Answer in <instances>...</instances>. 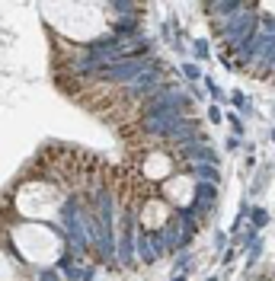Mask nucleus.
<instances>
[{
  "label": "nucleus",
  "instance_id": "nucleus-2",
  "mask_svg": "<svg viewBox=\"0 0 275 281\" xmlns=\"http://www.w3.org/2000/svg\"><path fill=\"white\" fill-rule=\"evenodd\" d=\"M170 217H173V211L163 198H144L141 201V224L148 227V230H160V227L170 224Z\"/></svg>",
  "mask_w": 275,
  "mask_h": 281
},
{
  "label": "nucleus",
  "instance_id": "nucleus-1",
  "mask_svg": "<svg viewBox=\"0 0 275 281\" xmlns=\"http://www.w3.org/2000/svg\"><path fill=\"white\" fill-rule=\"evenodd\" d=\"M176 154H170V151H151V154H144V160H141V176L148 182H167V179H173L176 176Z\"/></svg>",
  "mask_w": 275,
  "mask_h": 281
}]
</instances>
